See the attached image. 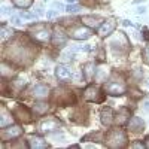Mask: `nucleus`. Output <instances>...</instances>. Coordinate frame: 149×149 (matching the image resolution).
Returning <instances> with one entry per match:
<instances>
[{
  "mask_svg": "<svg viewBox=\"0 0 149 149\" xmlns=\"http://www.w3.org/2000/svg\"><path fill=\"white\" fill-rule=\"evenodd\" d=\"M131 148H145V145H143V143H139V142H136V143L131 145Z\"/></svg>",
  "mask_w": 149,
  "mask_h": 149,
  "instance_id": "28",
  "label": "nucleus"
},
{
  "mask_svg": "<svg viewBox=\"0 0 149 149\" xmlns=\"http://www.w3.org/2000/svg\"><path fill=\"white\" fill-rule=\"evenodd\" d=\"M67 3H69V5H72V3H76V0H67Z\"/></svg>",
  "mask_w": 149,
  "mask_h": 149,
  "instance_id": "30",
  "label": "nucleus"
},
{
  "mask_svg": "<svg viewBox=\"0 0 149 149\" xmlns=\"http://www.w3.org/2000/svg\"><path fill=\"white\" fill-rule=\"evenodd\" d=\"M66 42H67V34L60 27H57L54 30V45L55 46H64Z\"/></svg>",
  "mask_w": 149,
  "mask_h": 149,
  "instance_id": "8",
  "label": "nucleus"
},
{
  "mask_svg": "<svg viewBox=\"0 0 149 149\" xmlns=\"http://www.w3.org/2000/svg\"><path fill=\"white\" fill-rule=\"evenodd\" d=\"M84 72H85V78H86V79H90L93 74H94V67H93L91 64H86Z\"/></svg>",
  "mask_w": 149,
  "mask_h": 149,
  "instance_id": "20",
  "label": "nucleus"
},
{
  "mask_svg": "<svg viewBox=\"0 0 149 149\" xmlns=\"http://www.w3.org/2000/svg\"><path fill=\"white\" fill-rule=\"evenodd\" d=\"M12 36H14V30H12V29H8V27H2V39L3 40H6L8 39V37H12Z\"/></svg>",
  "mask_w": 149,
  "mask_h": 149,
  "instance_id": "18",
  "label": "nucleus"
},
{
  "mask_svg": "<svg viewBox=\"0 0 149 149\" xmlns=\"http://www.w3.org/2000/svg\"><path fill=\"white\" fill-rule=\"evenodd\" d=\"M85 98L90 102H100L102 97H100V93H98V90L95 88V86H88V88L85 90Z\"/></svg>",
  "mask_w": 149,
  "mask_h": 149,
  "instance_id": "11",
  "label": "nucleus"
},
{
  "mask_svg": "<svg viewBox=\"0 0 149 149\" xmlns=\"http://www.w3.org/2000/svg\"><path fill=\"white\" fill-rule=\"evenodd\" d=\"M55 74H57L58 81H61V82H69L72 79V70L64 64H58L55 67Z\"/></svg>",
  "mask_w": 149,
  "mask_h": 149,
  "instance_id": "6",
  "label": "nucleus"
},
{
  "mask_svg": "<svg viewBox=\"0 0 149 149\" xmlns=\"http://www.w3.org/2000/svg\"><path fill=\"white\" fill-rule=\"evenodd\" d=\"M64 60H69V61H72V60H73V51L64 52Z\"/></svg>",
  "mask_w": 149,
  "mask_h": 149,
  "instance_id": "25",
  "label": "nucleus"
},
{
  "mask_svg": "<svg viewBox=\"0 0 149 149\" xmlns=\"http://www.w3.org/2000/svg\"><path fill=\"white\" fill-rule=\"evenodd\" d=\"M12 122V119H10V116L8 115V112H6V109L5 107H2V121H0V127L2 128H5L8 124H10Z\"/></svg>",
  "mask_w": 149,
  "mask_h": 149,
  "instance_id": "15",
  "label": "nucleus"
},
{
  "mask_svg": "<svg viewBox=\"0 0 149 149\" xmlns=\"http://www.w3.org/2000/svg\"><path fill=\"white\" fill-rule=\"evenodd\" d=\"M60 125V122L55 121V119H45L42 124H40V131L42 133H51L54 130H57Z\"/></svg>",
  "mask_w": 149,
  "mask_h": 149,
  "instance_id": "10",
  "label": "nucleus"
},
{
  "mask_svg": "<svg viewBox=\"0 0 149 149\" xmlns=\"http://www.w3.org/2000/svg\"><path fill=\"white\" fill-rule=\"evenodd\" d=\"M12 2H14L17 8H21V9H27L33 5V0H12Z\"/></svg>",
  "mask_w": 149,
  "mask_h": 149,
  "instance_id": "16",
  "label": "nucleus"
},
{
  "mask_svg": "<svg viewBox=\"0 0 149 149\" xmlns=\"http://www.w3.org/2000/svg\"><path fill=\"white\" fill-rule=\"evenodd\" d=\"M115 27H116L115 18H109V19H106V21L102 24V27L98 29V34H100L102 37H106V36H109L110 33H113Z\"/></svg>",
  "mask_w": 149,
  "mask_h": 149,
  "instance_id": "5",
  "label": "nucleus"
},
{
  "mask_svg": "<svg viewBox=\"0 0 149 149\" xmlns=\"http://www.w3.org/2000/svg\"><path fill=\"white\" fill-rule=\"evenodd\" d=\"M106 143L110 148H122L127 143V134L124 133L121 128L110 130L106 136Z\"/></svg>",
  "mask_w": 149,
  "mask_h": 149,
  "instance_id": "1",
  "label": "nucleus"
},
{
  "mask_svg": "<svg viewBox=\"0 0 149 149\" xmlns=\"http://www.w3.org/2000/svg\"><path fill=\"white\" fill-rule=\"evenodd\" d=\"M46 109H48V106H46L45 103H36L34 107H33V110L36 112V113H43Z\"/></svg>",
  "mask_w": 149,
  "mask_h": 149,
  "instance_id": "19",
  "label": "nucleus"
},
{
  "mask_svg": "<svg viewBox=\"0 0 149 149\" xmlns=\"http://www.w3.org/2000/svg\"><path fill=\"white\" fill-rule=\"evenodd\" d=\"M58 15V10H55V9H51V10H48V14H46V17L51 19V18H55Z\"/></svg>",
  "mask_w": 149,
  "mask_h": 149,
  "instance_id": "23",
  "label": "nucleus"
},
{
  "mask_svg": "<svg viewBox=\"0 0 149 149\" xmlns=\"http://www.w3.org/2000/svg\"><path fill=\"white\" fill-rule=\"evenodd\" d=\"M146 140H148V142H146V148H149V137H148Z\"/></svg>",
  "mask_w": 149,
  "mask_h": 149,
  "instance_id": "31",
  "label": "nucleus"
},
{
  "mask_svg": "<svg viewBox=\"0 0 149 149\" xmlns=\"http://www.w3.org/2000/svg\"><path fill=\"white\" fill-rule=\"evenodd\" d=\"M82 21H84V24H86V26H90L93 29H97V26H98V19L94 17H84Z\"/></svg>",
  "mask_w": 149,
  "mask_h": 149,
  "instance_id": "17",
  "label": "nucleus"
},
{
  "mask_svg": "<svg viewBox=\"0 0 149 149\" xmlns=\"http://www.w3.org/2000/svg\"><path fill=\"white\" fill-rule=\"evenodd\" d=\"M21 18H26V19H33L36 18L34 14H27V12H21Z\"/></svg>",
  "mask_w": 149,
  "mask_h": 149,
  "instance_id": "24",
  "label": "nucleus"
},
{
  "mask_svg": "<svg viewBox=\"0 0 149 149\" xmlns=\"http://www.w3.org/2000/svg\"><path fill=\"white\" fill-rule=\"evenodd\" d=\"M143 107H145V110H149V100L145 102V106H143Z\"/></svg>",
  "mask_w": 149,
  "mask_h": 149,
  "instance_id": "29",
  "label": "nucleus"
},
{
  "mask_svg": "<svg viewBox=\"0 0 149 149\" xmlns=\"http://www.w3.org/2000/svg\"><path fill=\"white\" fill-rule=\"evenodd\" d=\"M52 8H54L55 10H61V9H63V5H61L60 2H54V3H52Z\"/></svg>",
  "mask_w": 149,
  "mask_h": 149,
  "instance_id": "26",
  "label": "nucleus"
},
{
  "mask_svg": "<svg viewBox=\"0 0 149 149\" xmlns=\"http://www.w3.org/2000/svg\"><path fill=\"white\" fill-rule=\"evenodd\" d=\"M69 33H70V37H73V39L85 40L91 36V29H88V27H76V29L70 30Z\"/></svg>",
  "mask_w": 149,
  "mask_h": 149,
  "instance_id": "4",
  "label": "nucleus"
},
{
  "mask_svg": "<svg viewBox=\"0 0 149 149\" xmlns=\"http://www.w3.org/2000/svg\"><path fill=\"white\" fill-rule=\"evenodd\" d=\"M113 110L110 107H106L104 110H102V122L104 125H110L112 122H113Z\"/></svg>",
  "mask_w": 149,
  "mask_h": 149,
  "instance_id": "13",
  "label": "nucleus"
},
{
  "mask_svg": "<svg viewBox=\"0 0 149 149\" xmlns=\"http://www.w3.org/2000/svg\"><path fill=\"white\" fill-rule=\"evenodd\" d=\"M10 22L14 24V26H18V27H21L22 26V21H21V17H17V15H14L10 18Z\"/></svg>",
  "mask_w": 149,
  "mask_h": 149,
  "instance_id": "22",
  "label": "nucleus"
},
{
  "mask_svg": "<svg viewBox=\"0 0 149 149\" xmlns=\"http://www.w3.org/2000/svg\"><path fill=\"white\" fill-rule=\"evenodd\" d=\"M104 91L110 95H122L124 93H125V85L121 84V82L110 81L104 85Z\"/></svg>",
  "mask_w": 149,
  "mask_h": 149,
  "instance_id": "3",
  "label": "nucleus"
},
{
  "mask_svg": "<svg viewBox=\"0 0 149 149\" xmlns=\"http://www.w3.org/2000/svg\"><path fill=\"white\" fill-rule=\"evenodd\" d=\"M48 91H49L48 86H45V85H36L34 88L31 90V94L36 98H45L48 95Z\"/></svg>",
  "mask_w": 149,
  "mask_h": 149,
  "instance_id": "12",
  "label": "nucleus"
},
{
  "mask_svg": "<svg viewBox=\"0 0 149 149\" xmlns=\"http://www.w3.org/2000/svg\"><path fill=\"white\" fill-rule=\"evenodd\" d=\"M22 134V128L18 127V125H12L9 128H2V137L3 140H8V139H17Z\"/></svg>",
  "mask_w": 149,
  "mask_h": 149,
  "instance_id": "7",
  "label": "nucleus"
},
{
  "mask_svg": "<svg viewBox=\"0 0 149 149\" xmlns=\"http://www.w3.org/2000/svg\"><path fill=\"white\" fill-rule=\"evenodd\" d=\"M79 9H81L79 6L73 5V3L72 5H67V8H66V10L69 12V14H76V12H79Z\"/></svg>",
  "mask_w": 149,
  "mask_h": 149,
  "instance_id": "21",
  "label": "nucleus"
},
{
  "mask_svg": "<svg viewBox=\"0 0 149 149\" xmlns=\"http://www.w3.org/2000/svg\"><path fill=\"white\" fill-rule=\"evenodd\" d=\"M145 60H146V63L149 64V46L145 49Z\"/></svg>",
  "mask_w": 149,
  "mask_h": 149,
  "instance_id": "27",
  "label": "nucleus"
},
{
  "mask_svg": "<svg viewBox=\"0 0 149 149\" xmlns=\"http://www.w3.org/2000/svg\"><path fill=\"white\" fill-rule=\"evenodd\" d=\"M30 34L33 39H36L37 42L40 43H46L49 40V37H51V34H49V29L45 26V24H36V26H33L30 29Z\"/></svg>",
  "mask_w": 149,
  "mask_h": 149,
  "instance_id": "2",
  "label": "nucleus"
},
{
  "mask_svg": "<svg viewBox=\"0 0 149 149\" xmlns=\"http://www.w3.org/2000/svg\"><path fill=\"white\" fill-rule=\"evenodd\" d=\"M128 127L133 130V131H142L143 130V121L137 116L131 118V121L128 122Z\"/></svg>",
  "mask_w": 149,
  "mask_h": 149,
  "instance_id": "14",
  "label": "nucleus"
},
{
  "mask_svg": "<svg viewBox=\"0 0 149 149\" xmlns=\"http://www.w3.org/2000/svg\"><path fill=\"white\" fill-rule=\"evenodd\" d=\"M29 146L33 149H45L48 148V143L45 142V139H42L40 136H31L29 139Z\"/></svg>",
  "mask_w": 149,
  "mask_h": 149,
  "instance_id": "9",
  "label": "nucleus"
}]
</instances>
